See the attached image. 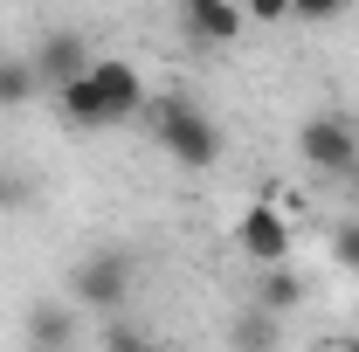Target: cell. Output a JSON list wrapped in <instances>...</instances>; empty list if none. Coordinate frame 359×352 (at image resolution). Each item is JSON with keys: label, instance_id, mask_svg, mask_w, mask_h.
<instances>
[{"label": "cell", "instance_id": "cell-1", "mask_svg": "<svg viewBox=\"0 0 359 352\" xmlns=\"http://www.w3.org/2000/svg\"><path fill=\"white\" fill-rule=\"evenodd\" d=\"M152 125H159V145L173 152L187 173L222 166V145H228V138H222V125H215L187 90H173V97H159V104H152Z\"/></svg>", "mask_w": 359, "mask_h": 352}, {"label": "cell", "instance_id": "cell-2", "mask_svg": "<svg viewBox=\"0 0 359 352\" xmlns=\"http://www.w3.org/2000/svg\"><path fill=\"white\" fill-rule=\"evenodd\" d=\"M132 290H138V256H132V249H118V242L90 249L83 263L69 269V304H76V311H104V318H118V311L132 304Z\"/></svg>", "mask_w": 359, "mask_h": 352}, {"label": "cell", "instance_id": "cell-3", "mask_svg": "<svg viewBox=\"0 0 359 352\" xmlns=\"http://www.w3.org/2000/svg\"><path fill=\"white\" fill-rule=\"evenodd\" d=\"M297 159L325 180H353L359 173V118L353 111H311L297 125Z\"/></svg>", "mask_w": 359, "mask_h": 352}, {"label": "cell", "instance_id": "cell-4", "mask_svg": "<svg viewBox=\"0 0 359 352\" xmlns=\"http://www.w3.org/2000/svg\"><path fill=\"white\" fill-rule=\"evenodd\" d=\"M235 249L249 256V263H290V221H283V208H276V194H256L242 215H235Z\"/></svg>", "mask_w": 359, "mask_h": 352}, {"label": "cell", "instance_id": "cell-5", "mask_svg": "<svg viewBox=\"0 0 359 352\" xmlns=\"http://www.w3.org/2000/svg\"><path fill=\"white\" fill-rule=\"evenodd\" d=\"M180 35L194 48H235L249 35L242 0H180Z\"/></svg>", "mask_w": 359, "mask_h": 352}, {"label": "cell", "instance_id": "cell-6", "mask_svg": "<svg viewBox=\"0 0 359 352\" xmlns=\"http://www.w3.org/2000/svg\"><path fill=\"white\" fill-rule=\"evenodd\" d=\"M35 76H42V90H62V83H76V76H90V35L83 28H48L42 42H35Z\"/></svg>", "mask_w": 359, "mask_h": 352}, {"label": "cell", "instance_id": "cell-7", "mask_svg": "<svg viewBox=\"0 0 359 352\" xmlns=\"http://www.w3.org/2000/svg\"><path fill=\"white\" fill-rule=\"evenodd\" d=\"M21 332H28V352H76V311H69V297H35L21 311Z\"/></svg>", "mask_w": 359, "mask_h": 352}, {"label": "cell", "instance_id": "cell-8", "mask_svg": "<svg viewBox=\"0 0 359 352\" xmlns=\"http://www.w3.org/2000/svg\"><path fill=\"white\" fill-rule=\"evenodd\" d=\"M90 83L104 90L111 118H132L138 104H145V76H138L132 62H118V55H97V62H90Z\"/></svg>", "mask_w": 359, "mask_h": 352}, {"label": "cell", "instance_id": "cell-9", "mask_svg": "<svg viewBox=\"0 0 359 352\" xmlns=\"http://www.w3.org/2000/svg\"><path fill=\"white\" fill-rule=\"evenodd\" d=\"M55 104H62V118H69V125H83V132H104V125H118V118H111V104H104V90L90 83V76L62 83V90H55Z\"/></svg>", "mask_w": 359, "mask_h": 352}, {"label": "cell", "instance_id": "cell-10", "mask_svg": "<svg viewBox=\"0 0 359 352\" xmlns=\"http://www.w3.org/2000/svg\"><path fill=\"white\" fill-rule=\"evenodd\" d=\"M228 352H276V318H269L263 304L235 311V318H228Z\"/></svg>", "mask_w": 359, "mask_h": 352}, {"label": "cell", "instance_id": "cell-11", "mask_svg": "<svg viewBox=\"0 0 359 352\" xmlns=\"http://www.w3.org/2000/svg\"><path fill=\"white\" fill-rule=\"evenodd\" d=\"M35 97H42L35 62H28V55H0V111H21V104H35Z\"/></svg>", "mask_w": 359, "mask_h": 352}, {"label": "cell", "instance_id": "cell-12", "mask_svg": "<svg viewBox=\"0 0 359 352\" xmlns=\"http://www.w3.org/2000/svg\"><path fill=\"white\" fill-rule=\"evenodd\" d=\"M256 304H263L269 318H276V311H297V304H304V276H297L290 263L263 269V283H256Z\"/></svg>", "mask_w": 359, "mask_h": 352}, {"label": "cell", "instance_id": "cell-13", "mask_svg": "<svg viewBox=\"0 0 359 352\" xmlns=\"http://www.w3.org/2000/svg\"><path fill=\"white\" fill-rule=\"evenodd\" d=\"M104 352H166V346H159L138 318H111V325H104Z\"/></svg>", "mask_w": 359, "mask_h": 352}, {"label": "cell", "instance_id": "cell-14", "mask_svg": "<svg viewBox=\"0 0 359 352\" xmlns=\"http://www.w3.org/2000/svg\"><path fill=\"white\" fill-rule=\"evenodd\" d=\"M21 208H35V180L0 166V215H21Z\"/></svg>", "mask_w": 359, "mask_h": 352}, {"label": "cell", "instance_id": "cell-15", "mask_svg": "<svg viewBox=\"0 0 359 352\" xmlns=\"http://www.w3.org/2000/svg\"><path fill=\"white\" fill-rule=\"evenodd\" d=\"M353 0H290V21H311V28H325V21H339Z\"/></svg>", "mask_w": 359, "mask_h": 352}, {"label": "cell", "instance_id": "cell-16", "mask_svg": "<svg viewBox=\"0 0 359 352\" xmlns=\"http://www.w3.org/2000/svg\"><path fill=\"white\" fill-rule=\"evenodd\" d=\"M332 256H339V269L359 276V221H339V228H332Z\"/></svg>", "mask_w": 359, "mask_h": 352}, {"label": "cell", "instance_id": "cell-17", "mask_svg": "<svg viewBox=\"0 0 359 352\" xmlns=\"http://www.w3.org/2000/svg\"><path fill=\"white\" fill-rule=\"evenodd\" d=\"M242 21H256V28H283V21H290V0H242Z\"/></svg>", "mask_w": 359, "mask_h": 352}, {"label": "cell", "instance_id": "cell-18", "mask_svg": "<svg viewBox=\"0 0 359 352\" xmlns=\"http://www.w3.org/2000/svg\"><path fill=\"white\" fill-rule=\"evenodd\" d=\"M332 352H359V332H346V339H332Z\"/></svg>", "mask_w": 359, "mask_h": 352}]
</instances>
